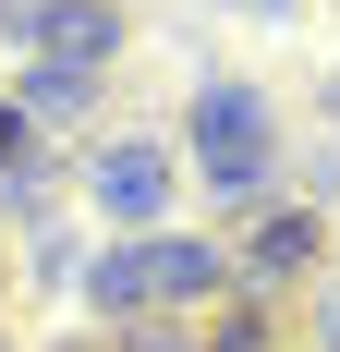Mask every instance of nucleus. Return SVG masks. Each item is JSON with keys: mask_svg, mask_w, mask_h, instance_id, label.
<instances>
[{"mask_svg": "<svg viewBox=\"0 0 340 352\" xmlns=\"http://www.w3.org/2000/svg\"><path fill=\"white\" fill-rule=\"evenodd\" d=\"M25 267H36V280H85V231H36Z\"/></svg>", "mask_w": 340, "mask_h": 352, "instance_id": "obj_11", "label": "nucleus"}, {"mask_svg": "<svg viewBox=\"0 0 340 352\" xmlns=\"http://www.w3.org/2000/svg\"><path fill=\"white\" fill-rule=\"evenodd\" d=\"M328 243H340L328 219L279 195V207H255V219H231V292H268V304H292V292H304L316 267H328Z\"/></svg>", "mask_w": 340, "mask_h": 352, "instance_id": "obj_2", "label": "nucleus"}, {"mask_svg": "<svg viewBox=\"0 0 340 352\" xmlns=\"http://www.w3.org/2000/svg\"><path fill=\"white\" fill-rule=\"evenodd\" d=\"M36 12H49V0H0V36H25V49H36Z\"/></svg>", "mask_w": 340, "mask_h": 352, "instance_id": "obj_14", "label": "nucleus"}, {"mask_svg": "<svg viewBox=\"0 0 340 352\" xmlns=\"http://www.w3.org/2000/svg\"><path fill=\"white\" fill-rule=\"evenodd\" d=\"M25 146H36V134H25V109L0 98V170H12V158H25Z\"/></svg>", "mask_w": 340, "mask_h": 352, "instance_id": "obj_13", "label": "nucleus"}, {"mask_svg": "<svg viewBox=\"0 0 340 352\" xmlns=\"http://www.w3.org/2000/svg\"><path fill=\"white\" fill-rule=\"evenodd\" d=\"M122 352H206V340H195V328H182V316H170V328L146 316V328H122Z\"/></svg>", "mask_w": 340, "mask_h": 352, "instance_id": "obj_12", "label": "nucleus"}, {"mask_svg": "<svg viewBox=\"0 0 340 352\" xmlns=\"http://www.w3.org/2000/svg\"><path fill=\"white\" fill-rule=\"evenodd\" d=\"M61 352H98V340H61Z\"/></svg>", "mask_w": 340, "mask_h": 352, "instance_id": "obj_17", "label": "nucleus"}, {"mask_svg": "<svg viewBox=\"0 0 340 352\" xmlns=\"http://www.w3.org/2000/svg\"><path fill=\"white\" fill-rule=\"evenodd\" d=\"M73 292H85V316H98V328H146V316H158V280H146V231H122L109 255H85V280H73Z\"/></svg>", "mask_w": 340, "mask_h": 352, "instance_id": "obj_6", "label": "nucleus"}, {"mask_svg": "<svg viewBox=\"0 0 340 352\" xmlns=\"http://www.w3.org/2000/svg\"><path fill=\"white\" fill-rule=\"evenodd\" d=\"M122 12H109V0H49V12H36V61H73V73H109L122 61Z\"/></svg>", "mask_w": 340, "mask_h": 352, "instance_id": "obj_7", "label": "nucleus"}, {"mask_svg": "<svg viewBox=\"0 0 340 352\" xmlns=\"http://www.w3.org/2000/svg\"><path fill=\"white\" fill-rule=\"evenodd\" d=\"M146 280H158V316L231 304V243H206V231H146Z\"/></svg>", "mask_w": 340, "mask_h": 352, "instance_id": "obj_3", "label": "nucleus"}, {"mask_svg": "<svg viewBox=\"0 0 340 352\" xmlns=\"http://www.w3.org/2000/svg\"><path fill=\"white\" fill-rule=\"evenodd\" d=\"M73 182H85V207L122 219V231H170V195H182V146L170 134H109L73 158Z\"/></svg>", "mask_w": 340, "mask_h": 352, "instance_id": "obj_1", "label": "nucleus"}, {"mask_svg": "<svg viewBox=\"0 0 340 352\" xmlns=\"http://www.w3.org/2000/svg\"><path fill=\"white\" fill-rule=\"evenodd\" d=\"M0 352H12V328H0Z\"/></svg>", "mask_w": 340, "mask_h": 352, "instance_id": "obj_18", "label": "nucleus"}, {"mask_svg": "<svg viewBox=\"0 0 340 352\" xmlns=\"http://www.w3.org/2000/svg\"><path fill=\"white\" fill-rule=\"evenodd\" d=\"M316 352H340V280L316 292Z\"/></svg>", "mask_w": 340, "mask_h": 352, "instance_id": "obj_15", "label": "nucleus"}, {"mask_svg": "<svg viewBox=\"0 0 340 352\" xmlns=\"http://www.w3.org/2000/svg\"><path fill=\"white\" fill-rule=\"evenodd\" d=\"M279 328H292V304H268V292H231V304H219L195 340H206V352H279Z\"/></svg>", "mask_w": 340, "mask_h": 352, "instance_id": "obj_10", "label": "nucleus"}, {"mask_svg": "<svg viewBox=\"0 0 340 352\" xmlns=\"http://www.w3.org/2000/svg\"><path fill=\"white\" fill-rule=\"evenodd\" d=\"M195 182H206L231 219H255V207H279V146H206Z\"/></svg>", "mask_w": 340, "mask_h": 352, "instance_id": "obj_8", "label": "nucleus"}, {"mask_svg": "<svg viewBox=\"0 0 340 352\" xmlns=\"http://www.w3.org/2000/svg\"><path fill=\"white\" fill-rule=\"evenodd\" d=\"M98 85H109V73L36 61L25 85H12V109H25V134H36V146H73V158H85V122H98Z\"/></svg>", "mask_w": 340, "mask_h": 352, "instance_id": "obj_4", "label": "nucleus"}, {"mask_svg": "<svg viewBox=\"0 0 340 352\" xmlns=\"http://www.w3.org/2000/svg\"><path fill=\"white\" fill-rule=\"evenodd\" d=\"M73 146H25L12 170H0V231H25V219H49V195H61Z\"/></svg>", "mask_w": 340, "mask_h": 352, "instance_id": "obj_9", "label": "nucleus"}, {"mask_svg": "<svg viewBox=\"0 0 340 352\" xmlns=\"http://www.w3.org/2000/svg\"><path fill=\"white\" fill-rule=\"evenodd\" d=\"M316 109H328V122H340V73H328V85H316Z\"/></svg>", "mask_w": 340, "mask_h": 352, "instance_id": "obj_16", "label": "nucleus"}, {"mask_svg": "<svg viewBox=\"0 0 340 352\" xmlns=\"http://www.w3.org/2000/svg\"><path fill=\"white\" fill-rule=\"evenodd\" d=\"M182 134H195V158L206 146H279V109H268V85H243V73H206L195 109H182Z\"/></svg>", "mask_w": 340, "mask_h": 352, "instance_id": "obj_5", "label": "nucleus"}]
</instances>
